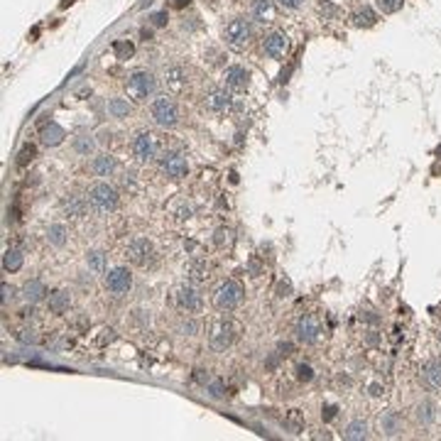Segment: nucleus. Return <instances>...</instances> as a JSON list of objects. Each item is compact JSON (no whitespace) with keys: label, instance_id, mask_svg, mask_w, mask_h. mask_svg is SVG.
<instances>
[{"label":"nucleus","instance_id":"1","mask_svg":"<svg viewBox=\"0 0 441 441\" xmlns=\"http://www.w3.org/2000/svg\"><path fill=\"white\" fill-rule=\"evenodd\" d=\"M88 206L96 211L98 216H108L118 208V191L106 182H98L88 189Z\"/></svg>","mask_w":441,"mask_h":441},{"label":"nucleus","instance_id":"2","mask_svg":"<svg viewBox=\"0 0 441 441\" xmlns=\"http://www.w3.org/2000/svg\"><path fill=\"white\" fill-rule=\"evenodd\" d=\"M125 88H128V96L133 98L135 103H145L147 98L155 96V91H157V81H155V76H152L150 71H133L130 76H128Z\"/></svg>","mask_w":441,"mask_h":441},{"label":"nucleus","instance_id":"3","mask_svg":"<svg viewBox=\"0 0 441 441\" xmlns=\"http://www.w3.org/2000/svg\"><path fill=\"white\" fill-rule=\"evenodd\" d=\"M240 302H243V287L235 280H226L213 294V304L220 311H233L240 306Z\"/></svg>","mask_w":441,"mask_h":441},{"label":"nucleus","instance_id":"4","mask_svg":"<svg viewBox=\"0 0 441 441\" xmlns=\"http://www.w3.org/2000/svg\"><path fill=\"white\" fill-rule=\"evenodd\" d=\"M150 113H152V118H155L159 128H177V122H179V108L169 96L155 98Z\"/></svg>","mask_w":441,"mask_h":441},{"label":"nucleus","instance_id":"5","mask_svg":"<svg viewBox=\"0 0 441 441\" xmlns=\"http://www.w3.org/2000/svg\"><path fill=\"white\" fill-rule=\"evenodd\" d=\"M223 37H226V44H228L231 49L243 52V49L248 47V42H250V37H253V27H250L248 20L238 17V20H231V22L226 24Z\"/></svg>","mask_w":441,"mask_h":441},{"label":"nucleus","instance_id":"6","mask_svg":"<svg viewBox=\"0 0 441 441\" xmlns=\"http://www.w3.org/2000/svg\"><path fill=\"white\" fill-rule=\"evenodd\" d=\"M125 257H128V262L135 265V267H147L152 262V257H155V248H152V243L147 238H135L133 243L128 245Z\"/></svg>","mask_w":441,"mask_h":441},{"label":"nucleus","instance_id":"7","mask_svg":"<svg viewBox=\"0 0 441 441\" xmlns=\"http://www.w3.org/2000/svg\"><path fill=\"white\" fill-rule=\"evenodd\" d=\"M204 108L211 115H226L233 108V96L228 88H211L204 96Z\"/></svg>","mask_w":441,"mask_h":441},{"label":"nucleus","instance_id":"8","mask_svg":"<svg viewBox=\"0 0 441 441\" xmlns=\"http://www.w3.org/2000/svg\"><path fill=\"white\" fill-rule=\"evenodd\" d=\"M106 289H108L110 294H118V297L128 294L133 289V272L128 267L108 270V272H106Z\"/></svg>","mask_w":441,"mask_h":441},{"label":"nucleus","instance_id":"9","mask_svg":"<svg viewBox=\"0 0 441 441\" xmlns=\"http://www.w3.org/2000/svg\"><path fill=\"white\" fill-rule=\"evenodd\" d=\"M159 169L164 172L169 179H182L189 174V162L182 152H164L159 157Z\"/></svg>","mask_w":441,"mask_h":441},{"label":"nucleus","instance_id":"10","mask_svg":"<svg viewBox=\"0 0 441 441\" xmlns=\"http://www.w3.org/2000/svg\"><path fill=\"white\" fill-rule=\"evenodd\" d=\"M133 155L137 162H152L157 157V137L152 133H137L133 137Z\"/></svg>","mask_w":441,"mask_h":441},{"label":"nucleus","instance_id":"11","mask_svg":"<svg viewBox=\"0 0 441 441\" xmlns=\"http://www.w3.org/2000/svg\"><path fill=\"white\" fill-rule=\"evenodd\" d=\"M233 338H235V326H233L231 321L220 318V321H216V324L211 326L208 343H211L213 351H226V348L233 343Z\"/></svg>","mask_w":441,"mask_h":441},{"label":"nucleus","instance_id":"12","mask_svg":"<svg viewBox=\"0 0 441 441\" xmlns=\"http://www.w3.org/2000/svg\"><path fill=\"white\" fill-rule=\"evenodd\" d=\"M287 47H289V42H287V37L282 35V32H270V35L265 37V42H262L265 54H267L270 59H277V61L284 59Z\"/></svg>","mask_w":441,"mask_h":441},{"label":"nucleus","instance_id":"13","mask_svg":"<svg viewBox=\"0 0 441 441\" xmlns=\"http://www.w3.org/2000/svg\"><path fill=\"white\" fill-rule=\"evenodd\" d=\"M223 81H226V88H233V91H243L250 84V71L245 66H228L223 71Z\"/></svg>","mask_w":441,"mask_h":441},{"label":"nucleus","instance_id":"14","mask_svg":"<svg viewBox=\"0 0 441 441\" xmlns=\"http://www.w3.org/2000/svg\"><path fill=\"white\" fill-rule=\"evenodd\" d=\"M186 84H189L186 69H182V66H169L164 71V86H167L169 93H182L184 88H186Z\"/></svg>","mask_w":441,"mask_h":441},{"label":"nucleus","instance_id":"15","mask_svg":"<svg viewBox=\"0 0 441 441\" xmlns=\"http://www.w3.org/2000/svg\"><path fill=\"white\" fill-rule=\"evenodd\" d=\"M318 333H321V326L314 316H302L297 321V338L302 343H316Z\"/></svg>","mask_w":441,"mask_h":441},{"label":"nucleus","instance_id":"16","mask_svg":"<svg viewBox=\"0 0 441 441\" xmlns=\"http://www.w3.org/2000/svg\"><path fill=\"white\" fill-rule=\"evenodd\" d=\"M177 304H179V309H184L186 314H194V311H199L201 309V294L196 292L194 287H179V292H177Z\"/></svg>","mask_w":441,"mask_h":441},{"label":"nucleus","instance_id":"17","mask_svg":"<svg viewBox=\"0 0 441 441\" xmlns=\"http://www.w3.org/2000/svg\"><path fill=\"white\" fill-rule=\"evenodd\" d=\"M422 380L431 390H441V360H427L422 365Z\"/></svg>","mask_w":441,"mask_h":441},{"label":"nucleus","instance_id":"18","mask_svg":"<svg viewBox=\"0 0 441 441\" xmlns=\"http://www.w3.org/2000/svg\"><path fill=\"white\" fill-rule=\"evenodd\" d=\"M49 294V289H47V284L42 280H27L24 282V287H22V297L30 302V304H37V302H42L44 297Z\"/></svg>","mask_w":441,"mask_h":441},{"label":"nucleus","instance_id":"19","mask_svg":"<svg viewBox=\"0 0 441 441\" xmlns=\"http://www.w3.org/2000/svg\"><path fill=\"white\" fill-rule=\"evenodd\" d=\"M39 137H42V145L57 147V145H61V140L66 137V133H64V128H61V125H57V122H49V125H44V128L39 130Z\"/></svg>","mask_w":441,"mask_h":441},{"label":"nucleus","instance_id":"20","mask_svg":"<svg viewBox=\"0 0 441 441\" xmlns=\"http://www.w3.org/2000/svg\"><path fill=\"white\" fill-rule=\"evenodd\" d=\"M49 311L52 314H64V311H69V306H71V294L66 292V289H57L54 294H49Z\"/></svg>","mask_w":441,"mask_h":441},{"label":"nucleus","instance_id":"21","mask_svg":"<svg viewBox=\"0 0 441 441\" xmlns=\"http://www.w3.org/2000/svg\"><path fill=\"white\" fill-rule=\"evenodd\" d=\"M115 167H118V162H115V157H110V155H98L91 162V169H93L96 177H110L115 172Z\"/></svg>","mask_w":441,"mask_h":441},{"label":"nucleus","instance_id":"22","mask_svg":"<svg viewBox=\"0 0 441 441\" xmlns=\"http://www.w3.org/2000/svg\"><path fill=\"white\" fill-rule=\"evenodd\" d=\"M253 17L257 22H272L275 20V5L272 0H255L253 3Z\"/></svg>","mask_w":441,"mask_h":441},{"label":"nucleus","instance_id":"23","mask_svg":"<svg viewBox=\"0 0 441 441\" xmlns=\"http://www.w3.org/2000/svg\"><path fill=\"white\" fill-rule=\"evenodd\" d=\"M86 204H88V199L84 201L81 196H69V201L64 204V211L69 218H81V216H86Z\"/></svg>","mask_w":441,"mask_h":441},{"label":"nucleus","instance_id":"24","mask_svg":"<svg viewBox=\"0 0 441 441\" xmlns=\"http://www.w3.org/2000/svg\"><path fill=\"white\" fill-rule=\"evenodd\" d=\"M380 429H382L385 434L395 436V434L402 429V422H400V416L395 414V412H385V414L380 416Z\"/></svg>","mask_w":441,"mask_h":441},{"label":"nucleus","instance_id":"25","mask_svg":"<svg viewBox=\"0 0 441 441\" xmlns=\"http://www.w3.org/2000/svg\"><path fill=\"white\" fill-rule=\"evenodd\" d=\"M108 255L106 253H101V250H91L88 255H86V262H88V267L93 270V272H108Z\"/></svg>","mask_w":441,"mask_h":441},{"label":"nucleus","instance_id":"26","mask_svg":"<svg viewBox=\"0 0 441 441\" xmlns=\"http://www.w3.org/2000/svg\"><path fill=\"white\" fill-rule=\"evenodd\" d=\"M343 436L346 439H365L368 436V424L363 422V419H353L348 427H346V431H343Z\"/></svg>","mask_w":441,"mask_h":441},{"label":"nucleus","instance_id":"27","mask_svg":"<svg viewBox=\"0 0 441 441\" xmlns=\"http://www.w3.org/2000/svg\"><path fill=\"white\" fill-rule=\"evenodd\" d=\"M416 419H419L422 424H431V422L436 419V407H434V402L424 400L422 404H416Z\"/></svg>","mask_w":441,"mask_h":441},{"label":"nucleus","instance_id":"28","mask_svg":"<svg viewBox=\"0 0 441 441\" xmlns=\"http://www.w3.org/2000/svg\"><path fill=\"white\" fill-rule=\"evenodd\" d=\"M130 103L128 101H122V98H113V101H108V113L113 115V118H128L130 115Z\"/></svg>","mask_w":441,"mask_h":441},{"label":"nucleus","instance_id":"29","mask_svg":"<svg viewBox=\"0 0 441 441\" xmlns=\"http://www.w3.org/2000/svg\"><path fill=\"white\" fill-rule=\"evenodd\" d=\"M22 253L20 250H8L5 255H3V267L8 270V272H17V270L22 267Z\"/></svg>","mask_w":441,"mask_h":441},{"label":"nucleus","instance_id":"30","mask_svg":"<svg viewBox=\"0 0 441 441\" xmlns=\"http://www.w3.org/2000/svg\"><path fill=\"white\" fill-rule=\"evenodd\" d=\"M47 240L54 245V248H61V245L66 243V228H64L61 223H54V226H49Z\"/></svg>","mask_w":441,"mask_h":441},{"label":"nucleus","instance_id":"31","mask_svg":"<svg viewBox=\"0 0 441 441\" xmlns=\"http://www.w3.org/2000/svg\"><path fill=\"white\" fill-rule=\"evenodd\" d=\"M113 52H115L118 59H130L135 54V44L128 42V39H115V42H113Z\"/></svg>","mask_w":441,"mask_h":441},{"label":"nucleus","instance_id":"32","mask_svg":"<svg viewBox=\"0 0 441 441\" xmlns=\"http://www.w3.org/2000/svg\"><path fill=\"white\" fill-rule=\"evenodd\" d=\"M93 147H96V142H93L91 137H86V135L76 137V142H74V150H76L79 155H91V152H93Z\"/></svg>","mask_w":441,"mask_h":441},{"label":"nucleus","instance_id":"33","mask_svg":"<svg viewBox=\"0 0 441 441\" xmlns=\"http://www.w3.org/2000/svg\"><path fill=\"white\" fill-rule=\"evenodd\" d=\"M355 24H358V27H370V24H375V12L370 10V8H363V10L355 15Z\"/></svg>","mask_w":441,"mask_h":441},{"label":"nucleus","instance_id":"34","mask_svg":"<svg viewBox=\"0 0 441 441\" xmlns=\"http://www.w3.org/2000/svg\"><path fill=\"white\" fill-rule=\"evenodd\" d=\"M375 3H378V8L385 12V15H392V12H397L402 8L404 0H375Z\"/></svg>","mask_w":441,"mask_h":441},{"label":"nucleus","instance_id":"35","mask_svg":"<svg viewBox=\"0 0 441 441\" xmlns=\"http://www.w3.org/2000/svg\"><path fill=\"white\" fill-rule=\"evenodd\" d=\"M231 240H233V235H231V231H228V228H218V231H216V235H213V243L218 245V248H223V245H231Z\"/></svg>","mask_w":441,"mask_h":441},{"label":"nucleus","instance_id":"36","mask_svg":"<svg viewBox=\"0 0 441 441\" xmlns=\"http://www.w3.org/2000/svg\"><path fill=\"white\" fill-rule=\"evenodd\" d=\"M32 157H35V147L24 145L22 150H20V155H17V167H24L27 162H32Z\"/></svg>","mask_w":441,"mask_h":441},{"label":"nucleus","instance_id":"37","mask_svg":"<svg viewBox=\"0 0 441 441\" xmlns=\"http://www.w3.org/2000/svg\"><path fill=\"white\" fill-rule=\"evenodd\" d=\"M208 395H211L213 400H220V397H223V382H220V380H211V382H208Z\"/></svg>","mask_w":441,"mask_h":441},{"label":"nucleus","instance_id":"38","mask_svg":"<svg viewBox=\"0 0 441 441\" xmlns=\"http://www.w3.org/2000/svg\"><path fill=\"white\" fill-rule=\"evenodd\" d=\"M297 378L302 380V382H311V380H314V370L309 365H299L297 368Z\"/></svg>","mask_w":441,"mask_h":441},{"label":"nucleus","instance_id":"39","mask_svg":"<svg viewBox=\"0 0 441 441\" xmlns=\"http://www.w3.org/2000/svg\"><path fill=\"white\" fill-rule=\"evenodd\" d=\"M12 297H15V287H10L8 282H3V304H8Z\"/></svg>","mask_w":441,"mask_h":441},{"label":"nucleus","instance_id":"40","mask_svg":"<svg viewBox=\"0 0 441 441\" xmlns=\"http://www.w3.org/2000/svg\"><path fill=\"white\" fill-rule=\"evenodd\" d=\"M22 343H37V336H35V331H30V329H24L20 331V336H17Z\"/></svg>","mask_w":441,"mask_h":441},{"label":"nucleus","instance_id":"41","mask_svg":"<svg viewBox=\"0 0 441 441\" xmlns=\"http://www.w3.org/2000/svg\"><path fill=\"white\" fill-rule=\"evenodd\" d=\"M167 20H169V15H167V12H155V15H152V24H157V27L167 24Z\"/></svg>","mask_w":441,"mask_h":441},{"label":"nucleus","instance_id":"42","mask_svg":"<svg viewBox=\"0 0 441 441\" xmlns=\"http://www.w3.org/2000/svg\"><path fill=\"white\" fill-rule=\"evenodd\" d=\"M338 414V409L333 407V404H329V407H324V412H321V416H324V422H331L333 416Z\"/></svg>","mask_w":441,"mask_h":441},{"label":"nucleus","instance_id":"43","mask_svg":"<svg viewBox=\"0 0 441 441\" xmlns=\"http://www.w3.org/2000/svg\"><path fill=\"white\" fill-rule=\"evenodd\" d=\"M282 8H289V10H294V8H299L302 5V0H277Z\"/></svg>","mask_w":441,"mask_h":441},{"label":"nucleus","instance_id":"44","mask_svg":"<svg viewBox=\"0 0 441 441\" xmlns=\"http://www.w3.org/2000/svg\"><path fill=\"white\" fill-rule=\"evenodd\" d=\"M289 289H292V284H289V282H280L277 294H280V297H287V294H289Z\"/></svg>","mask_w":441,"mask_h":441},{"label":"nucleus","instance_id":"45","mask_svg":"<svg viewBox=\"0 0 441 441\" xmlns=\"http://www.w3.org/2000/svg\"><path fill=\"white\" fill-rule=\"evenodd\" d=\"M277 351H280V355H289L292 353V343H280Z\"/></svg>","mask_w":441,"mask_h":441},{"label":"nucleus","instance_id":"46","mask_svg":"<svg viewBox=\"0 0 441 441\" xmlns=\"http://www.w3.org/2000/svg\"><path fill=\"white\" fill-rule=\"evenodd\" d=\"M172 5L174 8H184V5H189V0H172Z\"/></svg>","mask_w":441,"mask_h":441},{"label":"nucleus","instance_id":"47","mask_svg":"<svg viewBox=\"0 0 441 441\" xmlns=\"http://www.w3.org/2000/svg\"><path fill=\"white\" fill-rule=\"evenodd\" d=\"M370 395H382V387H380V385H373V387H370Z\"/></svg>","mask_w":441,"mask_h":441}]
</instances>
